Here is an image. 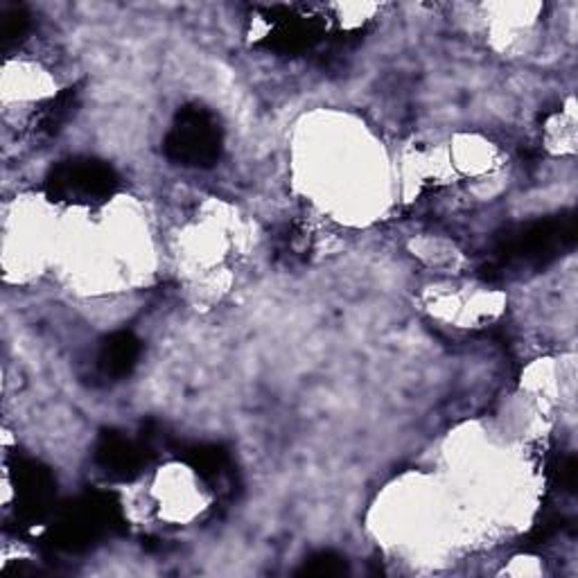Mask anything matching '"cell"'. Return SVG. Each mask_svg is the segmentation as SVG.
Instances as JSON below:
<instances>
[{"instance_id": "obj_5", "label": "cell", "mask_w": 578, "mask_h": 578, "mask_svg": "<svg viewBox=\"0 0 578 578\" xmlns=\"http://www.w3.org/2000/svg\"><path fill=\"white\" fill-rule=\"evenodd\" d=\"M140 357V341L131 332L111 335L100 352L102 371L111 378H124L136 367Z\"/></svg>"}, {"instance_id": "obj_1", "label": "cell", "mask_w": 578, "mask_h": 578, "mask_svg": "<svg viewBox=\"0 0 578 578\" xmlns=\"http://www.w3.org/2000/svg\"><path fill=\"white\" fill-rule=\"evenodd\" d=\"M166 155L170 161L188 168H210L222 155V129L203 107L179 111L168 138Z\"/></svg>"}, {"instance_id": "obj_7", "label": "cell", "mask_w": 578, "mask_h": 578, "mask_svg": "<svg viewBox=\"0 0 578 578\" xmlns=\"http://www.w3.org/2000/svg\"><path fill=\"white\" fill-rule=\"evenodd\" d=\"M346 565L339 556H332V554H321L317 558L310 560V565H306V574H312V576H339L343 574Z\"/></svg>"}, {"instance_id": "obj_2", "label": "cell", "mask_w": 578, "mask_h": 578, "mask_svg": "<svg viewBox=\"0 0 578 578\" xmlns=\"http://www.w3.org/2000/svg\"><path fill=\"white\" fill-rule=\"evenodd\" d=\"M118 188V175L102 161L76 159L66 161L48 177V192L52 199L102 201Z\"/></svg>"}, {"instance_id": "obj_3", "label": "cell", "mask_w": 578, "mask_h": 578, "mask_svg": "<svg viewBox=\"0 0 578 578\" xmlns=\"http://www.w3.org/2000/svg\"><path fill=\"white\" fill-rule=\"evenodd\" d=\"M574 240V222H562V220H551V222H540L529 229H525L520 236L511 238L501 249V256L506 262L511 260H525V262H540L558 247L565 242Z\"/></svg>"}, {"instance_id": "obj_6", "label": "cell", "mask_w": 578, "mask_h": 578, "mask_svg": "<svg viewBox=\"0 0 578 578\" xmlns=\"http://www.w3.org/2000/svg\"><path fill=\"white\" fill-rule=\"evenodd\" d=\"M28 30V14L23 8H12L10 12H6V21H3V41H17L26 34Z\"/></svg>"}, {"instance_id": "obj_4", "label": "cell", "mask_w": 578, "mask_h": 578, "mask_svg": "<svg viewBox=\"0 0 578 578\" xmlns=\"http://www.w3.org/2000/svg\"><path fill=\"white\" fill-rule=\"evenodd\" d=\"M98 461L107 475L118 479L133 477L142 466L140 448L120 437V434H104L98 446Z\"/></svg>"}]
</instances>
